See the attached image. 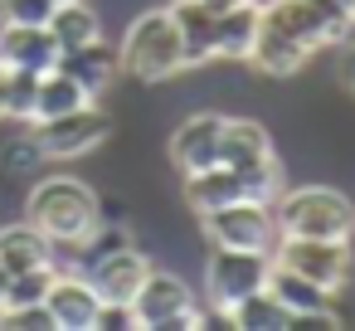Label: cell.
Returning <instances> with one entry per match:
<instances>
[{
    "mask_svg": "<svg viewBox=\"0 0 355 331\" xmlns=\"http://www.w3.org/2000/svg\"><path fill=\"white\" fill-rule=\"evenodd\" d=\"M268 268H272V258L258 248H214L205 263V292H209L214 312H229L248 292L268 287Z\"/></svg>",
    "mask_w": 355,
    "mask_h": 331,
    "instance_id": "9c48e42d",
    "label": "cell"
},
{
    "mask_svg": "<svg viewBox=\"0 0 355 331\" xmlns=\"http://www.w3.org/2000/svg\"><path fill=\"white\" fill-rule=\"evenodd\" d=\"M59 40L49 35V25H0V64L6 69H35L49 74L59 64Z\"/></svg>",
    "mask_w": 355,
    "mask_h": 331,
    "instance_id": "4fadbf2b",
    "label": "cell"
},
{
    "mask_svg": "<svg viewBox=\"0 0 355 331\" xmlns=\"http://www.w3.org/2000/svg\"><path fill=\"white\" fill-rule=\"evenodd\" d=\"M277 268H292L331 292H340L350 282V268H355V253H350V239H297V234H277V253H272Z\"/></svg>",
    "mask_w": 355,
    "mask_h": 331,
    "instance_id": "8992f818",
    "label": "cell"
},
{
    "mask_svg": "<svg viewBox=\"0 0 355 331\" xmlns=\"http://www.w3.org/2000/svg\"><path fill=\"white\" fill-rule=\"evenodd\" d=\"M44 307H49V316H54V331H93L103 297H98V287H93L88 278H69V273L59 278V273H54V282H49V292H44Z\"/></svg>",
    "mask_w": 355,
    "mask_h": 331,
    "instance_id": "8fae6325",
    "label": "cell"
},
{
    "mask_svg": "<svg viewBox=\"0 0 355 331\" xmlns=\"http://www.w3.org/2000/svg\"><path fill=\"white\" fill-rule=\"evenodd\" d=\"M219 132H224V117H219V112H195V117H185V122L175 127V137H171V161H175V171L190 176V171L214 166V161H219Z\"/></svg>",
    "mask_w": 355,
    "mask_h": 331,
    "instance_id": "7c38bea8",
    "label": "cell"
},
{
    "mask_svg": "<svg viewBox=\"0 0 355 331\" xmlns=\"http://www.w3.org/2000/svg\"><path fill=\"white\" fill-rule=\"evenodd\" d=\"M93 331H141L137 307H132V302H103V307H98V326H93Z\"/></svg>",
    "mask_w": 355,
    "mask_h": 331,
    "instance_id": "83f0119b",
    "label": "cell"
},
{
    "mask_svg": "<svg viewBox=\"0 0 355 331\" xmlns=\"http://www.w3.org/2000/svg\"><path fill=\"white\" fill-rule=\"evenodd\" d=\"M340 326V312L336 307H321V312H292L287 316V331H336Z\"/></svg>",
    "mask_w": 355,
    "mask_h": 331,
    "instance_id": "f1b7e54d",
    "label": "cell"
},
{
    "mask_svg": "<svg viewBox=\"0 0 355 331\" xmlns=\"http://www.w3.org/2000/svg\"><path fill=\"white\" fill-rule=\"evenodd\" d=\"M49 35L59 40V49H78V44L103 40V20H98V10L88 0H64V6H54V15H49Z\"/></svg>",
    "mask_w": 355,
    "mask_h": 331,
    "instance_id": "7402d4cb",
    "label": "cell"
},
{
    "mask_svg": "<svg viewBox=\"0 0 355 331\" xmlns=\"http://www.w3.org/2000/svg\"><path fill=\"white\" fill-rule=\"evenodd\" d=\"M171 20L180 30V49H185V69H200L209 59H219V40H214V10H205L200 0H175Z\"/></svg>",
    "mask_w": 355,
    "mask_h": 331,
    "instance_id": "9a60e30c",
    "label": "cell"
},
{
    "mask_svg": "<svg viewBox=\"0 0 355 331\" xmlns=\"http://www.w3.org/2000/svg\"><path fill=\"white\" fill-rule=\"evenodd\" d=\"M35 98H40V74H35V69H10L6 117H15V122H35Z\"/></svg>",
    "mask_w": 355,
    "mask_h": 331,
    "instance_id": "d4e9b609",
    "label": "cell"
},
{
    "mask_svg": "<svg viewBox=\"0 0 355 331\" xmlns=\"http://www.w3.org/2000/svg\"><path fill=\"white\" fill-rule=\"evenodd\" d=\"M6 88H10V69L0 64V117H6Z\"/></svg>",
    "mask_w": 355,
    "mask_h": 331,
    "instance_id": "d6a6232c",
    "label": "cell"
},
{
    "mask_svg": "<svg viewBox=\"0 0 355 331\" xmlns=\"http://www.w3.org/2000/svg\"><path fill=\"white\" fill-rule=\"evenodd\" d=\"M0 326L6 331H54V316L44 302H30V307H0Z\"/></svg>",
    "mask_w": 355,
    "mask_h": 331,
    "instance_id": "484cf974",
    "label": "cell"
},
{
    "mask_svg": "<svg viewBox=\"0 0 355 331\" xmlns=\"http://www.w3.org/2000/svg\"><path fill=\"white\" fill-rule=\"evenodd\" d=\"M40 161H44V156H40V146L30 142V132H25L20 142H10V146H6V171H35Z\"/></svg>",
    "mask_w": 355,
    "mask_h": 331,
    "instance_id": "f546056e",
    "label": "cell"
},
{
    "mask_svg": "<svg viewBox=\"0 0 355 331\" xmlns=\"http://www.w3.org/2000/svg\"><path fill=\"white\" fill-rule=\"evenodd\" d=\"M306 59H311V54H306L292 35H282L277 25L258 20V35H253V49H248V64H253L258 74H268V78H292Z\"/></svg>",
    "mask_w": 355,
    "mask_h": 331,
    "instance_id": "2e32d148",
    "label": "cell"
},
{
    "mask_svg": "<svg viewBox=\"0 0 355 331\" xmlns=\"http://www.w3.org/2000/svg\"><path fill=\"white\" fill-rule=\"evenodd\" d=\"M258 20H263V6H258V0H239V6L219 10V15H214L219 59H248L253 35H258Z\"/></svg>",
    "mask_w": 355,
    "mask_h": 331,
    "instance_id": "d6986e66",
    "label": "cell"
},
{
    "mask_svg": "<svg viewBox=\"0 0 355 331\" xmlns=\"http://www.w3.org/2000/svg\"><path fill=\"white\" fill-rule=\"evenodd\" d=\"M229 326H239V331H287V307L268 292V287H258V292H248L243 302H234L229 312Z\"/></svg>",
    "mask_w": 355,
    "mask_h": 331,
    "instance_id": "603a6c76",
    "label": "cell"
},
{
    "mask_svg": "<svg viewBox=\"0 0 355 331\" xmlns=\"http://www.w3.org/2000/svg\"><path fill=\"white\" fill-rule=\"evenodd\" d=\"M59 74H69L93 103H98V93L117 78V54L103 44V40H93V44H78V49H64L59 54V64H54Z\"/></svg>",
    "mask_w": 355,
    "mask_h": 331,
    "instance_id": "e0dca14e",
    "label": "cell"
},
{
    "mask_svg": "<svg viewBox=\"0 0 355 331\" xmlns=\"http://www.w3.org/2000/svg\"><path fill=\"white\" fill-rule=\"evenodd\" d=\"M25 219L49 239V244H69V248H83L103 234V205L98 195L73 180V176H49L30 190L25 200Z\"/></svg>",
    "mask_w": 355,
    "mask_h": 331,
    "instance_id": "6da1fadb",
    "label": "cell"
},
{
    "mask_svg": "<svg viewBox=\"0 0 355 331\" xmlns=\"http://www.w3.org/2000/svg\"><path fill=\"white\" fill-rule=\"evenodd\" d=\"M268 292L287 307V312H321V307H336V292L331 287H321V282H311V278H302V273H292V268H268Z\"/></svg>",
    "mask_w": 355,
    "mask_h": 331,
    "instance_id": "44dd1931",
    "label": "cell"
},
{
    "mask_svg": "<svg viewBox=\"0 0 355 331\" xmlns=\"http://www.w3.org/2000/svg\"><path fill=\"white\" fill-rule=\"evenodd\" d=\"M336 74H340V83L355 93V44H345V49H340V64H336Z\"/></svg>",
    "mask_w": 355,
    "mask_h": 331,
    "instance_id": "1f68e13d",
    "label": "cell"
},
{
    "mask_svg": "<svg viewBox=\"0 0 355 331\" xmlns=\"http://www.w3.org/2000/svg\"><path fill=\"white\" fill-rule=\"evenodd\" d=\"M200 6H205V10H214V15H219V10H229V6H239V0H200Z\"/></svg>",
    "mask_w": 355,
    "mask_h": 331,
    "instance_id": "836d02e7",
    "label": "cell"
},
{
    "mask_svg": "<svg viewBox=\"0 0 355 331\" xmlns=\"http://www.w3.org/2000/svg\"><path fill=\"white\" fill-rule=\"evenodd\" d=\"M117 69L137 83H166L185 69L180 30H175L171 10H146L127 25V40L117 49Z\"/></svg>",
    "mask_w": 355,
    "mask_h": 331,
    "instance_id": "7a4b0ae2",
    "label": "cell"
},
{
    "mask_svg": "<svg viewBox=\"0 0 355 331\" xmlns=\"http://www.w3.org/2000/svg\"><path fill=\"white\" fill-rule=\"evenodd\" d=\"M277 234L297 239H355V205L331 185H297L272 200Z\"/></svg>",
    "mask_w": 355,
    "mask_h": 331,
    "instance_id": "3957f363",
    "label": "cell"
},
{
    "mask_svg": "<svg viewBox=\"0 0 355 331\" xmlns=\"http://www.w3.org/2000/svg\"><path fill=\"white\" fill-rule=\"evenodd\" d=\"M0 263H6L10 273H25V268H44V263H54V244L30 224V219H20V224H6L0 229Z\"/></svg>",
    "mask_w": 355,
    "mask_h": 331,
    "instance_id": "ffe728a7",
    "label": "cell"
},
{
    "mask_svg": "<svg viewBox=\"0 0 355 331\" xmlns=\"http://www.w3.org/2000/svg\"><path fill=\"white\" fill-rule=\"evenodd\" d=\"M132 307H137L141 331H195V326H205V316H200L190 287H185L175 273H161V268L146 273L141 292L132 297Z\"/></svg>",
    "mask_w": 355,
    "mask_h": 331,
    "instance_id": "ba28073f",
    "label": "cell"
},
{
    "mask_svg": "<svg viewBox=\"0 0 355 331\" xmlns=\"http://www.w3.org/2000/svg\"><path fill=\"white\" fill-rule=\"evenodd\" d=\"M112 137V117L98 108V103H83L64 117H44V122H30V142L40 146L44 161H73V156H88L93 146H103Z\"/></svg>",
    "mask_w": 355,
    "mask_h": 331,
    "instance_id": "5b68a950",
    "label": "cell"
},
{
    "mask_svg": "<svg viewBox=\"0 0 355 331\" xmlns=\"http://www.w3.org/2000/svg\"><path fill=\"white\" fill-rule=\"evenodd\" d=\"M311 6L331 20V30L340 35V40H350V30H355V15H350V6H345V0H311Z\"/></svg>",
    "mask_w": 355,
    "mask_h": 331,
    "instance_id": "4dcf8cb0",
    "label": "cell"
},
{
    "mask_svg": "<svg viewBox=\"0 0 355 331\" xmlns=\"http://www.w3.org/2000/svg\"><path fill=\"white\" fill-rule=\"evenodd\" d=\"M6 282H10V268L0 263V302H6Z\"/></svg>",
    "mask_w": 355,
    "mask_h": 331,
    "instance_id": "e575fe53",
    "label": "cell"
},
{
    "mask_svg": "<svg viewBox=\"0 0 355 331\" xmlns=\"http://www.w3.org/2000/svg\"><path fill=\"white\" fill-rule=\"evenodd\" d=\"M156 263L141 253V248H127V244H117V248H107L98 263H93V287H98V297L103 302H132L137 292H141V282H146V273H151Z\"/></svg>",
    "mask_w": 355,
    "mask_h": 331,
    "instance_id": "30bf717a",
    "label": "cell"
},
{
    "mask_svg": "<svg viewBox=\"0 0 355 331\" xmlns=\"http://www.w3.org/2000/svg\"><path fill=\"white\" fill-rule=\"evenodd\" d=\"M54 0H0V25H49Z\"/></svg>",
    "mask_w": 355,
    "mask_h": 331,
    "instance_id": "4316f807",
    "label": "cell"
},
{
    "mask_svg": "<svg viewBox=\"0 0 355 331\" xmlns=\"http://www.w3.org/2000/svg\"><path fill=\"white\" fill-rule=\"evenodd\" d=\"M200 229H205L209 248H258V253H268L272 239H277L272 205H263V200H234V205H219V210L200 214Z\"/></svg>",
    "mask_w": 355,
    "mask_h": 331,
    "instance_id": "52a82bcc",
    "label": "cell"
},
{
    "mask_svg": "<svg viewBox=\"0 0 355 331\" xmlns=\"http://www.w3.org/2000/svg\"><path fill=\"white\" fill-rule=\"evenodd\" d=\"M345 6H350V15H355V0H345Z\"/></svg>",
    "mask_w": 355,
    "mask_h": 331,
    "instance_id": "d590c367",
    "label": "cell"
},
{
    "mask_svg": "<svg viewBox=\"0 0 355 331\" xmlns=\"http://www.w3.org/2000/svg\"><path fill=\"white\" fill-rule=\"evenodd\" d=\"M54 6H64V0H54Z\"/></svg>",
    "mask_w": 355,
    "mask_h": 331,
    "instance_id": "8d00e7d4",
    "label": "cell"
},
{
    "mask_svg": "<svg viewBox=\"0 0 355 331\" xmlns=\"http://www.w3.org/2000/svg\"><path fill=\"white\" fill-rule=\"evenodd\" d=\"M83 103H93L69 74H59V69H49V74H40V98H35V122H44V117H64V112H73V108H83Z\"/></svg>",
    "mask_w": 355,
    "mask_h": 331,
    "instance_id": "cb8c5ba5",
    "label": "cell"
},
{
    "mask_svg": "<svg viewBox=\"0 0 355 331\" xmlns=\"http://www.w3.org/2000/svg\"><path fill=\"white\" fill-rule=\"evenodd\" d=\"M219 161H224L229 171H239L248 200L272 205V200L282 195V166H277V156H272V137H268L263 122L224 117V132H219Z\"/></svg>",
    "mask_w": 355,
    "mask_h": 331,
    "instance_id": "277c9868",
    "label": "cell"
},
{
    "mask_svg": "<svg viewBox=\"0 0 355 331\" xmlns=\"http://www.w3.org/2000/svg\"><path fill=\"white\" fill-rule=\"evenodd\" d=\"M185 200H190V210H195V214H209V210L234 205V200H248V195H243L239 171H229L224 161H214V166H205V171H190V176H185Z\"/></svg>",
    "mask_w": 355,
    "mask_h": 331,
    "instance_id": "ac0fdd59",
    "label": "cell"
},
{
    "mask_svg": "<svg viewBox=\"0 0 355 331\" xmlns=\"http://www.w3.org/2000/svg\"><path fill=\"white\" fill-rule=\"evenodd\" d=\"M263 20L277 25L282 35H292L306 54H316L321 44H336V40H340V35L331 30V20L311 6V0H268V6H263Z\"/></svg>",
    "mask_w": 355,
    "mask_h": 331,
    "instance_id": "5bb4252c",
    "label": "cell"
}]
</instances>
